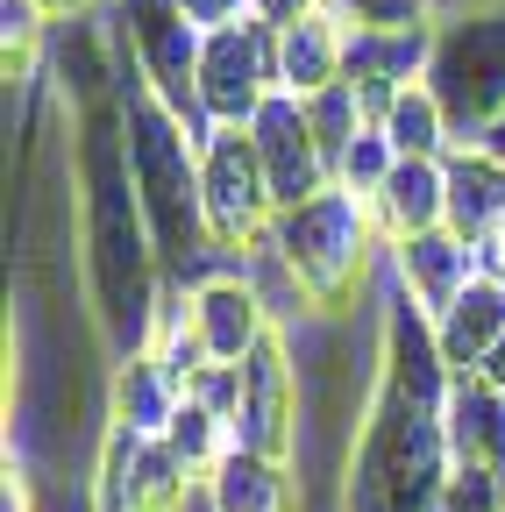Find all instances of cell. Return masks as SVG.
<instances>
[{
    "label": "cell",
    "mask_w": 505,
    "mask_h": 512,
    "mask_svg": "<svg viewBox=\"0 0 505 512\" xmlns=\"http://www.w3.org/2000/svg\"><path fill=\"white\" fill-rule=\"evenodd\" d=\"M121 136H129V178H136V200H143V221L157 242V271L185 278L193 264L221 256L207 235V214H200V143L143 79L121 93Z\"/></svg>",
    "instance_id": "6da1fadb"
},
{
    "label": "cell",
    "mask_w": 505,
    "mask_h": 512,
    "mask_svg": "<svg viewBox=\"0 0 505 512\" xmlns=\"http://www.w3.org/2000/svg\"><path fill=\"white\" fill-rule=\"evenodd\" d=\"M271 249L285 256V271L299 278V292L313 299V313H342L356 299V285L370 278V249H377V221L356 192L328 185L321 200L285 207L271 221Z\"/></svg>",
    "instance_id": "7a4b0ae2"
},
{
    "label": "cell",
    "mask_w": 505,
    "mask_h": 512,
    "mask_svg": "<svg viewBox=\"0 0 505 512\" xmlns=\"http://www.w3.org/2000/svg\"><path fill=\"white\" fill-rule=\"evenodd\" d=\"M427 93L449 114L456 150H470L505 114V0H477V8H463L434 29Z\"/></svg>",
    "instance_id": "3957f363"
},
{
    "label": "cell",
    "mask_w": 505,
    "mask_h": 512,
    "mask_svg": "<svg viewBox=\"0 0 505 512\" xmlns=\"http://www.w3.org/2000/svg\"><path fill=\"white\" fill-rule=\"evenodd\" d=\"M107 15L121 22V36H129V57H136L143 86H150L185 128H193V143L207 150L214 121L200 114V93H193V79H200V43H207V36L185 22L178 0H114Z\"/></svg>",
    "instance_id": "277c9868"
},
{
    "label": "cell",
    "mask_w": 505,
    "mask_h": 512,
    "mask_svg": "<svg viewBox=\"0 0 505 512\" xmlns=\"http://www.w3.org/2000/svg\"><path fill=\"white\" fill-rule=\"evenodd\" d=\"M200 214L221 256H249L257 242H271L278 200H271V178L264 157L249 143V128H214L207 150H200Z\"/></svg>",
    "instance_id": "5b68a950"
},
{
    "label": "cell",
    "mask_w": 505,
    "mask_h": 512,
    "mask_svg": "<svg viewBox=\"0 0 505 512\" xmlns=\"http://www.w3.org/2000/svg\"><path fill=\"white\" fill-rule=\"evenodd\" d=\"M193 93H200V114H207L214 128H249V121L264 114L271 93H285V86H278V29L257 22V15L214 29V36L200 43V79H193Z\"/></svg>",
    "instance_id": "8992f818"
},
{
    "label": "cell",
    "mask_w": 505,
    "mask_h": 512,
    "mask_svg": "<svg viewBox=\"0 0 505 512\" xmlns=\"http://www.w3.org/2000/svg\"><path fill=\"white\" fill-rule=\"evenodd\" d=\"M235 448L271 463H299L306 448V370L285 335H271L242 363V413H235Z\"/></svg>",
    "instance_id": "52a82bcc"
},
{
    "label": "cell",
    "mask_w": 505,
    "mask_h": 512,
    "mask_svg": "<svg viewBox=\"0 0 505 512\" xmlns=\"http://www.w3.org/2000/svg\"><path fill=\"white\" fill-rule=\"evenodd\" d=\"M249 143H257V157H264V178H271L278 214L321 200V192L335 185L321 143H313V121H306V100H299V93H271L264 114L249 121Z\"/></svg>",
    "instance_id": "ba28073f"
},
{
    "label": "cell",
    "mask_w": 505,
    "mask_h": 512,
    "mask_svg": "<svg viewBox=\"0 0 505 512\" xmlns=\"http://www.w3.org/2000/svg\"><path fill=\"white\" fill-rule=\"evenodd\" d=\"M193 320H200V342L214 363H249L271 335H278V320L271 306L257 299V285H249L242 271H214L193 285Z\"/></svg>",
    "instance_id": "9c48e42d"
},
{
    "label": "cell",
    "mask_w": 505,
    "mask_h": 512,
    "mask_svg": "<svg viewBox=\"0 0 505 512\" xmlns=\"http://www.w3.org/2000/svg\"><path fill=\"white\" fill-rule=\"evenodd\" d=\"M470 278H477V249H470L456 228H427V235L392 242V285H399L427 320L449 313Z\"/></svg>",
    "instance_id": "30bf717a"
},
{
    "label": "cell",
    "mask_w": 505,
    "mask_h": 512,
    "mask_svg": "<svg viewBox=\"0 0 505 512\" xmlns=\"http://www.w3.org/2000/svg\"><path fill=\"white\" fill-rule=\"evenodd\" d=\"M441 434H449L456 470H491V477H505V392H491L477 370H456L449 406H441Z\"/></svg>",
    "instance_id": "8fae6325"
},
{
    "label": "cell",
    "mask_w": 505,
    "mask_h": 512,
    "mask_svg": "<svg viewBox=\"0 0 505 512\" xmlns=\"http://www.w3.org/2000/svg\"><path fill=\"white\" fill-rule=\"evenodd\" d=\"M178 406H185V384L150 349H129L107 370V427H129L143 441H164V427H171Z\"/></svg>",
    "instance_id": "7c38bea8"
},
{
    "label": "cell",
    "mask_w": 505,
    "mask_h": 512,
    "mask_svg": "<svg viewBox=\"0 0 505 512\" xmlns=\"http://www.w3.org/2000/svg\"><path fill=\"white\" fill-rule=\"evenodd\" d=\"M370 221H377V242H385V249L406 242V235H427V228H449V178H441V164L399 157L385 192L370 200Z\"/></svg>",
    "instance_id": "4fadbf2b"
},
{
    "label": "cell",
    "mask_w": 505,
    "mask_h": 512,
    "mask_svg": "<svg viewBox=\"0 0 505 512\" xmlns=\"http://www.w3.org/2000/svg\"><path fill=\"white\" fill-rule=\"evenodd\" d=\"M200 491H207V512H299L306 505L299 463H271V456H249V448H235Z\"/></svg>",
    "instance_id": "5bb4252c"
},
{
    "label": "cell",
    "mask_w": 505,
    "mask_h": 512,
    "mask_svg": "<svg viewBox=\"0 0 505 512\" xmlns=\"http://www.w3.org/2000/svg\"><path fill=\"white\" fill-rule=\"evenodd\" d=\"M342 72H349V29L328 8L306 15V22H292V29H278V86L285 93L313 100V93L342 86Z\"/></svg>",
    "instance_id": "9a60e30c"
},
{
    "label": "cell",
    "mask_w": 505,
    "mask_h": 512,
    "mask_svg": "<svg viewBox=\"0 0 505 512\" xmlns=\"http://www.w3.org/2000/svg\"><path fill=\"white\" fill-rule=\"evenodd\" d=\"M441 178H449V228L470 249H484L505 228V164H491L484 150H449Z\"/></svg>",
    "instance_id": "2e32d148"
},
{
    "label": "cell",
    "mask_w": 505,
    "mask_h": 512,
    "mask_svg": "<svg viewBox=\"0 0 505 512\" xmlns=\"http://www.w3.org/2000/svg\"><path fill=\"white\" fill-rule=\"evenodd\" d=\"M434 342L449 356V370H484V356L505 342V278H470L463 299L434 320Z\"/></svg>",
    "instance_id": "e0dca14e"
},
{
    "label": "cell",
    "mask_w": 505,
    "mask_h": 512,
    "mask_svg": "<svg viewBox=\"0 0 505 512\" xmlns=\"http://www.w3.org/2000/svg\"><path fill=\"white\" fill-rule=\"evenodd\" d=\"M392 136V150L399 157H413V164H441L456 150V128H449V114H441V100L427 93V86H406L399 100H392V114L377 121Z\"/></svg>",
    "instance_id": "ac0fdd59"
},
{
    "label": "cell",
    "mask_w": 505,
    "mask_h": 512,
    "mask_svg": "<svg viewBox=\"0 0 505 512\" xmlns=\"http://www.w3.org/2000/svg\"><path fill=\"white\" fill-rule=\"evenodd\" d=\"M306 121H313V143H321L328 171L349 157V143L370 128V114H363V100H356V86H349V79H342V86H328V93H313V100H306Z\"/></svg>",
    "instance_id": "d6986e66"
},
{
    "label": "cell",
    "mask_w": 505,
    "mask_h": 512,
    "mask_svg": "<svg viewBox=\"0 0 505 512\" xmlns=\"http://www.w3.org/2000/svg\"><path fill=\"white\" fill-rule=\"evenodd\" d=\"M441 0H328V15L349 36H406V29H434Z\"/></svg>",
    "instance_id": "ffe728a7"
},
{
    "label": "cell",
    "mask_w": 505,
    "mask_h": 512,
    "mask_svg": "<svg viewBox=\"0 0 505 512\" xmlns=\"http://www.w3.org/2000/svg\"><path fill=\"white\" fill-rule=\"evenodd\" d=\"M399 171V150H392V136H385V128H363V136L349 143V157L335 164V185L342 192H356V200L370 207L377 200V192H385V178Z\"/></svg>",
    "instance_id": "44dd1931"
},
{
    "label": "cell",
    "mask_w": 505,
    "mask_h": 512,
    "mask_svg": "<svg viewBox=\"0 0 505 512\" xmlns=\"http://www.w3.org/2000/svg\"><path fill=\"white\" fill-rule=\"evenodd\" d=\"M43 29L50 15L36 8V0H0V43H8V79H29V64L43 50Z\"/></svg>",
    "instance_id": "7402d4cb"
},
{
    "label": "cell",
    "mask_w": 505,
    "mask_h": 512,
    "mask_svg": "<svg viewBox=\"0 0 505 512\" xmlns=\"http://www.w3.org/2000/svg\"><path fill=\"white\" fill-rule=\"evenodd\" d=\"M498 505H505V477L491 470H456L441 491V512H498Z\"/></svg>",
    "instance_id": "603a6c76"
},
{
    "label": "cell",
    "mask_w": 505,
    "mask_h": 512,
    "mask_svg": "<svg viewBox=\"0 0 505 512\" xmlns=\"http://www.w3.org/2000/svg\"><path fill=\"white\" fill-rule=\"evenodd\" d=\"M178 8H185V22H193L200 36H214V29H228V22L249 15V0H178Z\"/></svg>",
    "instance_id": "cb8c5ba5"
},
{
    "label": "cell",
    "mask_w": 505,
    "mask_h": 512,
    "mask_svg": "<svg viewBox=\"0 0 505 512\" xmlns=\"http://www.w3.org/2000/svg\"><path fill=\"white\" fill-rule=\"evenodd\" d=\"M0 512H36V477H29V463L8 448V484H0Z\"/></svg>",
    "instance_id": "d4e9b609"
},
{
    "label": "cell",
    "mask_w": 505,
    "mask_h": 512,
    "mask_svg": "<svg viewBox=\"0 0 505 512\" xmlns=\"http://www.w3.org/2000/svg\"><path fill=\"white\" fill-rule=\"evenodd\" d=\"M328 0H249V15L257 22H271V29H292V22H306V15H321Z\"/></svg>",
    "instance_id": "484cf974"
},
{
    "label": "cell",
    "mask_w": 505,
    "mask_h": 512,
    "mask_svg": "<svg viewBox=\"0 0 505 512\" xmlns=\"http://www.w3.org/2000/svg\"><path fill=\"white\" fill-rule=\"evenodd\" d=\"M36 8H43L50 22H86L93 8H107V0H36Z\"/></svg>",
    "instance_id": "4316f807"
},
{
    "label": "cell",
    "mask_w": 505,
    "mask_h": 512,
    "mask_svg": "<svg viewBox=\"0 0 505 512\" xmlns=\"http://www.w3.org/2000/svg\"><path fill=\"white\" fill-rule=\"evenodd\" d=\"M477 271H484V278H505V228H498V235L477 249Z\"/></svg>",
    "instance_id": "83f0119b"
},
{
    "label": "cell",
    "mask_w": 505,
    "mask_h": 512,
    "mask_svg": "<svg viewBox=\"0 0 505 512\" xmlns=\"http://www.w3.org/2000/svg\"><path fill=\"white\" fill-rule=\"evenodd\" d=\"M470 150H484V157H491V164H505V114H498V121H491V128H484V136H477V143H470Z\"/></svg>",
    "instance_id": "f1b7e54d"
},
{
    "label": "cell",
    "mask_w": 505,
    "mask_h": 512,
    "mask_svg": "<svg viewBox=\"0 0 505 512\" xmlns=\"http://www.w3.org/2000/svg\"><path fill=\"white\" fill-rule=\"evenodd\" d=\"M477 377H484V384H491V392H505V342H498V349H491V356H484V370H477Z\"/></svg>",
    "instance_id": "f546056e"
},
{
    "label": "cell",
    "mask_w": 505,
    "mask_h": 512,
    "mask_svg": "<svg viewBox=\"0 0 505 512\" xmlns=\"http://www.w3.org/2000/svg\"><path fill=\"white\" fill-rule=\"evenodd\" d=\"M107 8H114V0H107Z\"/></svg>",
    "instance_id": "4dcf8cb0"
},
{
    "label": "cell",
    "mask_w": 505,
    "mask_h": 512,
    "mask_svg": "<svg viewBox=\"0 0 505 512\" xmlns=\"http://www.w3.org/2000/svg\"><path fill=\"white\" fill-rule=\"evenodd\" d=\"M498 512H505V505H498Z\"/></svg>",
    "instance_id": "1f68e13d"
}]
</instances>
